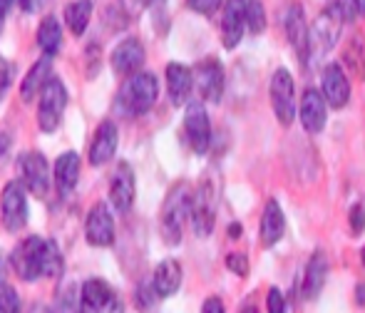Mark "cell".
Returning <instances> with one entry per match:
<instances>
[{"instance_id": "obj_25", "label": "cell", "mask_w": 365, "mask_h": 313, "mask_svg": "<svg viewBox=\"0 0 365 313\" xmlns=\"http://www.w3.org/2000/svg\"><path fill=\"white\" fill-rule=\"evenodd\" d=\"M80 179V157L77 152H63L55 162V187L60 194H70Z\"/></svg>"}, {"instance_id": "obj_15", "label": "cell", "mask_w": 365, "mask_h": 313, "mask_svg": "<svg viewBox=\"0 0 365 313\" xmlns=\"http://www.w3.org/2000/svg\"><path fill=\"white\" fill-rule=\"evenodd\" d=\"M284 30L291 48L296 50L298 60H301V65L308 63V35H311V28L306 25V10H303V5L298 3L289 5V10L284 15Z\"/></svg>"}, {"instance_id": "obj_42", "label": "cell", "mask_w": 365, "mask_h": 313, "mask_svg": "<svg viewBox=\"0 0 365 313\" xmlns=\"http://www.w3.org/2000/svg\"><path fill=\"white\" fill-rule=\"evenodd\" d=\"M13 3H20V5H23V0H0V5H3L5 10H8V8H10V5H13Z\"/></svg>"}, {"instance_id": "obj_4", "label": "cell", "mask_w": 365, "mask_h": 313, "mask_svg": "<svg viewBox=\"0 0 365 313\" xmlns=\"http://www.w3.org/2000/svg\"><path fill=\"white\" fill-rule=\"evenodd\" d=\"M217 204H219V184L204 179L192 197V229L199 239H207L217 224Z\"/></svg>"}, {"instance_id": "obj_11", "label": "cell", "mask_w": 365, "mask_h": 313, "mask_svg": "<svg viewBox=\"0 0 365 313\" xmlns=\"http://www.w3.org/2000/svg\"><path fill=\"white\" fill-rule=\"evenodd\" d=\"M20 167V177H23V184L35 194V197H45L50 189V167L48 159H45L40 152H25L23 157L18 159Z\"/></svg>"}, {"instance_id": "obj_31", "label": "cell", "mask_w": 365, "mask_h": 313, "mask_svg": "<svg viewBox=\"0 0 365 313\" xmlns=\"http://www.w3.org/2000/svg\"><path fill=\"white\" fill-rule=\"evenodd\" d=\"M328 8L333 10V13L338 15V18L343 20V23H353V20L361 15V10H358V3L356 0H333Z\"/></svg>"}, {"instance_id": "obj_1", "label": "cell", "mask_w": 365, "mask_h": 313, "mask_svg": "<svg viewBox=\"0 0 365 313\" xmlns=\"http://www.w3.org/2000/svg\"><path fill=\"white\" fill-rule=\"evenodd\" d=\"M13 269L23 281H35V279H60L63 274V254L60 246L43 236H28L23 239L13 251Z\"/></svg>"}, {"instance_id": "obj_3", "label": "cell", "mask_w": 365, "mask_h": 313, "mask_svg": "<svg viewBox=\"0 0 365 313\" xmlns=\"http://www.w3.org/2000/svg\"><path fill=\"white\" fill-rule=\"evenodd\" d=\"M159 97V80L152 73H137L125 80L117 92V105L132 117L147 115Z\"/></svg>"}, {"instance_id": "obj_46", "label": "cell", "mask_w": 365, "mask_h": 313, "mask_svg": "<svg viewBox=\"0 0 365 313\" xmlns=\"http://www.w3.org/2000/svg\"><path fill=\"white\" fill-rule=\"evenodd\" d=\"M361 261H363V266H365V246H363V251H361Z\"/></svg>"}, {"instance_id": "obj_43", "label": "cell", "mask_w": 365, "mask_h": 313, "mask_svg": "<svg viewBox=\"0 0 365 313\" xmlns=\"http://www.w3.org/2000/svg\"><path fill=\"white\" fill-rule=\"evenodd\" d=\"M3 23H5V8L0 5V30H3Z\"/></svg>"}, {"instance_id": "obj_29", "label": "cell", "mask_w": 365, "mask_h": 313, "mask_svg": "<svg viewBox=\"0 0 365 313\" xmlns=\"http://www.w3.org/2000/svg\"><path fill=\"white\" fill-rule=\"evenodd\" d=\"M246 28L254 35L266 28V8L261 0H246Z\"/></svg>"}, {"instance_id": "obj_21", "label": "cell", "mask_w": 365, "mask_h": 313, "mask_svg": "<svg viewBox=\"0 0 365 313\" xmlns=\"http://www.w3.org/2000/svg\"><path fill=\"white\" fill-rule=\"evenodd\" d=\"M328 279V256L326 251H313L311 261L306 266V274H303V284H301V296L306 301L318 299V294L323 291Z\"/></svg>"}, {"instance_id": "obj_22", "label": "cell", "mask_w": 365, "mask_h": 313, "mask_svg": "<svg viewBox=\"0 0 365 313\" xmlns=\"http://www.w3.org/2000/svg\"><path fill=\"white\" fill-rule=\"evenodd\" d=\"M286 232V217H284V209L279 207L276 199H269L261 212V224H259V239L261 246H274L284 239Z\"/></svg>"}, {"instance_id": "obj_17", "label": "cell", "mask_w": 365, "mask_h": 313, "mask_svg": "<svg viewBox=\"0 0 365 313\" xmlns=\"http://www.w3.org/2000/svg\"><path fill=\"white\" fill-rule=\"evenodd\" d=\"M85 236L92 246H110L115 241V219L107 204H95L87 214Z\"/></svg>"}, {"instance_id": "obj_36", "label": "cell", "mask_w": 365, "mask_h": 313, "mask_svg": "<svg viewBox=\"0 0 365 313\" xmlns=\"http://www.w3.org/2000/svg\"><path fill=\"white\" fill-rule=\"evenodd\" d=\"M351 229H353V234H361L365 229V207H363V204H353V209H351Z\"/></svg>"}, {"instance_id": "obj_33", "label": "cell", "mask_w": 365, "mask_h": 313, "mask_svg": "<svg viewBox=\"0 0 365 313\" xmlns=\"http://www.w3.org/2000/svg\"><path fill=\"white\" fill-rule=\"evenodd\" d=\"M187 5L199 15H214L224 5V0H187Z\"/></svg>"}, {"instance_id": "obj_28", "label": "cell", "mask_w": 365, "mask_h": 313, "mask_svg": "<svg viewBox=\"0 0 365 313\" xmlns=\"http://www.w3.org/2000/svg\"><path fill=\"white\" fill-rule=\"evenodd\" d=\"M92 18V0H75L65 8V23L75 35H82Z\"/></svg>"}, {"instance_id": "obj_27", "label": "cell", "mask_w": 365, "mask_h": 313, "mask_svg": "<svg viewBox=\"0 0 365 313\" xmlns=\"http://www.w3.org/2000/svg\"><path fill=\"white\" fill-rule=\"evenodd\" d=\"M38 45L45 58H53L63 45V28L55 18H45L38 28Z\"/></svg>"}, {"instance_id": "obj_38", "label": "cell", "mask_w": 365, "mask_h": 313, "mask_svg": "<svg viewBox=\"0 0 365 313\" xmlns=\"http://www.w3.org/2000/svg\"><path fill=\"white\" fill-rule=\"evenodd\" d=\"M202 313H226V309H224V301H221L219 296H212V299L204 301Z\"/></svg>"}, {"instance_id": "obj_39", "label": "cell", "mask_w": 365, "mask_h": 313, "mask_svg": "<svg viewBox=\"0 0 365 313\" xmlns=\"http://www.w3.org/2000/svg\"><path fill=\"white\" fill-rule=\"evenodd\" d=\"M48 5V0H23V10L25 13H38Z\"/></svg>"}, {"instance_id": "obj_35", "label": "cell", "mask_w": 365, "mask_h": 313, "mask_svg": "<svg viewBox=\"0 0 365 313\" xmlns=\"http://www.w3.org/2000/svg\"><path fill=\"white\" fill-rule=\"evenodd\" d=\"M226 266H229V269L234 271V274H239V276L249 274V261H246L244 254H229V256H226Z\"/></svg>"}, {"instance_id": "obj_45", "label": "cell", "mask_w": 365, "mask_h": 313, "mask_svg": "<svg viewBox=\"0 0 365 313\" xmlns=\"http://www.w3.org/2000/svg\"><path fill=\"white\" fill-rule=\"evenodd\" d=\"M356 3H358V10H361V13L365 15V0H356Z\"/></svg>"}, {"instance_id": "obj_20", "label": "cell", "mask_w": 365, "mask_h": 313, "mask_svg": "<svg viewBox=\"0 0 365 313\" xmlns=\"http://www.w3.org/2000/svg\"><path fill=\"white\" fill-rule=\"evenodd\" d=\"M117 145H120V132H117V125L110 120H105L95 132V140L90 145V164L92 167H102L107 164L117 152Z\"/></svg>"}, {"instance_id": "obj_30", "label": "cell", "mask_w": 365, "mask_h": 313, "mask_svg": "<svg viewBox=\"0 0 365 313\" xmlns=\"http://www.w3.org/2000/svg\"><path fill=\"white\" fill-rule=\"evenodd\" d=\"M53 313H80V296H77L75 286H65V289L60 291Z\"/></svg>"}, {"instance_id": "obj_24", "label": "cell", "mask_w": 365, "mask_h": 313, "mask_svg": "<svg viewBox=\"0 0 365 313\" xmlns=\"http://www.w3.org/2000/svg\"><path fill=\"white\" fill-rule=\"evenodd\" d=\"M182 286V266L174 259H164L162 264L154 269L152 276V289L157 294V299H169L174 296Z\"/></svg>"}, {"instance_id": "obj_34", "label": "cell", "mask_w": 365, "mask_h": 313, "mask_svg": "<svg viewBox=\"0 0 365 313\" xmlns=\"http://www.w3.org/2000/svg\"><path fill=\"white\" fill-rule=\"evenodd\" d=\"M266 309L269 313H286V299L279 289H269V299H266Z\"/></svg>"}, {"instance_id": "obj_14", "label": "cell", "mask_w": 365, "mask_h": 313, "mask_svg": "<svg viewBox=\"0 0 365 313\" xmlns=\"http://www.w3.org/2000/svg\"><path fill=\"white\" fill-rule=\"evenodd\" d=\"M135 194H137L135 172H132V167L127 162H120L110 182V204L120 214H127L132 209V204H135Z\"/></svg>"}, {"instance_id": "obj_13", "label": "cell", "mask_w": 365, "mask_h": 313, "mask_svg": "<svg viewBox=\"0 0 365 313\" xmlns=\"http://www.w3.org/2000/svg\"><path fill=\"white\" fill-rule=\"evenodd\" d=\"M224 85H226V78H224V68H221L219 60L209 58L194 68V87L199 90L202 100L219 102L221 95H224Z\"/></svg>"}, {"instance_id": "obj_40", "label": "cell", "mask_w": 365, "mask_h": 313, "mask_svg": "<svg viewBox=\"0 0 365 313\" xmlns=\"http://www.w3.org/2000/svg\"><path fill=\"white\" fill-rule=\"evenodd\" d=\"M30 313H53V309H50V306H45V304H35L33 309H30Z\"/></svg>"}, {"instance_id": "obj_6", "label": "cell", "mask_w": 365, "mask_h": 313, "mask_svg": "<svg viewBox=\"0 0 365 313\" xmlns=\"http://www.w3.org/2000/svg\"><path fill=\"white\" fill-rule=\"evenodd\" d=\"M80 313H125V304L107 281L90 279L80 291Z\"/></svg>"}, {"instance_id": "obj_16", "label": "cell", "mask_w": 365, "mask_h": 313, "mask_svg": "<svg viewBox=\"0 0 365 313\" xmlns=\"http://www.w3.org/2000/svg\"><path fill=\"white\" fill-rule=\"evenodd\" d=\"M298 120H301L303 130L308 135H318L323 132L328 122V102L323 97V92L318 90H306L303 92V100L298 105Z\"/></svg>"}, {"instance_id": "obj_41", "label": "cell", "mask_w": 365, "mask_h": 313, "mask_svg": "<svg viewBox=\"0 0 365 313\" xmlns=\"http://www.w3.org/2000/svg\"><path fill=\"white\" fill-rule=\"evenodd\" d=\"M356 294H358V304L365 306V284L358 286V291H356Z\"/></svg>"}, {"instance_id": "obj_12", "label": "cell", "mask_w": 365, "mask_h": 313, "mask_svg": "<svg viewBox=\"0 0 365 313\" xmlns=\"http://www.w3.org/2000/svg\"><path fill=\"white\" fill-rule=\"evenodd\" d=\"M321 92L326 97V102L336 110H343V107L351 102V80H348L346 70L338 63H331L323 68L321 75Z\"/></svg>"}, {"instance_id": "obj_37", "label": "cell", "mask_w": 365, "mask_h": 313, "mask_svg": "<svg viewBox=\"0 0 365 313\" xmlns=\"http://www.w3.org/2000/svg\"><path fill=\"white\" fill-rule=\"evenodd\" d=\"M10 73H13V70H10V63L0 58V97H3V92L8 90V85H10Z\"/></svg>"}, {"instance_id": "obj_32", "label": "cell", "mask_w": 365, "mask_h": 313, "mask_svg": "<svg viewBox=\"0 0 365 313\" xmlns=\"http://www.w3.org/2000/svg\"><path fill=\"white\" fill-rule=\"evenodd\" d=\"M0 313H20V299L8 284H0Z\"/></svg>"}, {"instance_id": "obj_19", "label": "cell", "mask_w": 365, "mask_h": 313, "mask_svg": "<svg viewBox=\"0 0 365 313\" xmlns=\"http://www.w3.org/2000/svg\"><path fill=\"white\" fill-rule=\"evenodd\" d=\"M145 48H142L140 40L135 38H127L112 50V70L117 75H125V78H132L142 70L145 65Z\"/></svg>"}, {"instance_id": "obj_5", "label": "cell", "mask_w": 365, "mask_h": 313, "mask_svg": "<svg viewBox=\"0 0 365 313\" xmlns=\"http://www.w3.org/2000/svg\"><path fill=\"white\" fill-rule=\"evenodd\" d=\"M65 107H68V90L63 80L50 78L48 85L43 87L38 100V125L43 132H55L63 122Z\"/></svg>"}, {"instance_id": "obj_23", "label": "cell", "mask_w": 365, "mask_h": 313, "mask_svg": "<svg viewBox=\"0 0 365 313\" xmlns=\"http://www.w3.org/2000/svg\"><path fill=\"white\" fill-rule=\"evenodd\" d=\"M194 90V73L182 63L167 65V92L172 105H184Z\"/></svg>"}, {"instance_id": "obj_2", "label": "cell", "mask_w": 365, "mask_h": 313, "mask_svg": "<svg viewBox=\"0 0 365 313\" xmlns=\"http://www.w3.org/2000/svg\"><path fill=\"white\" fill-rule=\"evenodd\" d=\"M192 197L194 192L189 189L187 182H179L169 192L162 207V236L167 244L177 246L182 241V232L187 219H192Z\"/></svg>"}, {"instance_id": "obj_9", "label": "cell", "mask_w": 365, "mask_h": 313, "mask_svg": "<svg viewBox=\"0 0 365 313\" xmlns=\"http://www.w3.org/2000/svg\"><path fill=\"white\" fill-rule=\"evenodd\" d=\"M0 214H3V227L8 232H20L28 224V197L20 182H8L0 194Z\"/></svg>"}, {"instance_id": "obj_10", "label": "cell", "mask_w": 365, "mask_h": 313, "mask_svg": "<svg viewBox=\"0 0 365 313\" xmlns=\"http://www.w3.org/2000/svg\"><path fill=\"white\" fill-rule=\"evenodd\" d=\"M184 132H187V142L197 155H207L209 145H212V120H209L207 110L202 102H192L184 115Z\"/></svg>"}, {"instance_id": "obj_44", "label": "cell", "mask_w": 365, "mask_h": 313, "mask_svg": "<svg viewBox=\"0 0 365 313\" xmlns=\"http://www.w3.org/2000/svg\"><path fill=\"white\" fill-rule=\"evenodd\" d=\"M231 239H239V227H231Z\"/></svg>"}, {"instance_id": "obj_8", "label": "cell", "mask_w": 365, "mask_h": 313, "mask_svg": "<svg viewBox=\"0 0 365 313\" xmlns=\"http://www.w3.org/2000/svg\"><path fill=\"white\" fill-rule=\"evenodd\" d=\"M341 28H343V20L331 8L318 15L311 25V35H308V60L328 55V50L341 38Z\"/></svg>"}, {"instance_id": "obj_26", "label": "cell", "mask_w": 365, "mask_h": 313, "mask_svg": "<svg viewBox=\"0 0 365 313\" xmlns=\"http://www.w3.org/2000/svg\"><path fill=\"white\" fill-rule=\"evenodd\" d=\"M50 78H53V73H50V58H43L40 63H35L33 68H30L28 75H25L23 87H20L23 102H33L35 95L40 97V92H43V87L48 85Z\"/></svg>"}, {"instance_id": "obj_7", "label": "cell", "mask_w": 365, "mask_h": 313, "mask_svg": "<svg viewBox=\"0 0 365 313\" xmlns=\"http://www.w3.org/2000/svg\"><path fill=\"white\" fill-rule=\"evenodd\" d=\"M271 105H274L279 125L291 127L296 120V85L286 68H279L271 78Z\"/></svg>"}, {"instance_id": "obj_18", "label": "cell", "mask_w": 365, "mask_h": 313, "mask_svg": "<svg viewBox=\"0 0 365 313\" xmlns=\"http://www.w3.org/2000/svg\"><path fill=\"white\" fill-rule=\"evenodd\" d=\"M246 30V0H226L224 18H221V43L234 50L241 43Z\"/></svg>"}]
</instances>
